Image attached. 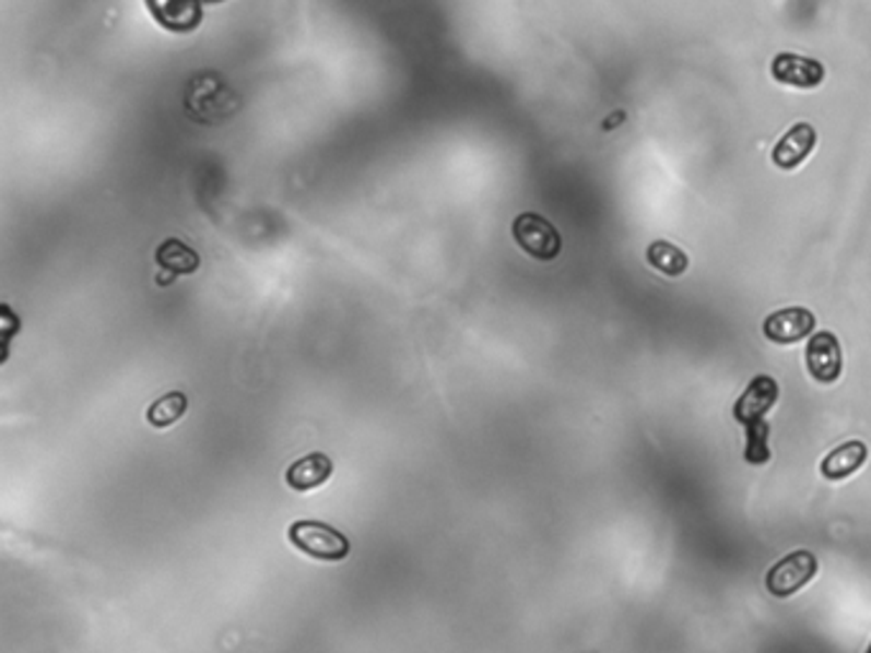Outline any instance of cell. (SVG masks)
I'll return each mask as SVG.
<instances>
[{"label": "cell", "instance_id": "1", "mask_svg": "<svg viewBox=\"0 0 871 653\" xmlns=\"http://www.w3.org/2000/svg\"><path fill=\"white\" fill-rule=\"evenodd\" d=\"M290 542L297 551L320 561H343L351 554L348 536L325 521H294Z\"/></svg>", "mask_w": 871, "mask_h": 653}, {"label": "cell", "instance_id": "2", "mask_svg": "<svg viewBox=\"0 0 871 653\" xmlns=\"http://www.w3.org/2000/svg\"><path fill=\"white\" fill-rule=\"evenodd\" d=\"M514 240L517 246L525 250L527 256L537 258V261H555L563 250V240H560L557 227L544 219L537 212H521V215L514 219Z\"/></svg>", "mask_w": 871, "mask_h": 653}, {"label": "cell", "instance_id": "3", "mask_svg": "<svg viewBox=\"0 0 871 653\" xmlns=\"http://www.w3.org/2000/svg\"><path fill=\"white\" fill-rule=\"evenodd\" d=\"M817 572V559L813 551L798 549L787 554L785 559H779L775 567L767 572V592L775 597H792L795 592H800L805 584L813 580Z\"/></svg>", "mask_w": 871, "mask_h": 653}, {"label": "cell", "instance_id": "4", "mask_svg": "<svg viewBox=\"0 0 871 653\" xmlns=\"http://www.w3.org/2000/svg\"><path fill=\"white\" fill-rule=\"evenodd\" d=\"M805 363L810 376L817 383H836L840 378V370H844V355H840L838 337L833 332H817V335L810 337Z\"/></svg>", "mask_w": 871, "mask_h": 653}, {"label": "cell", "instance_id": "5", "mask_svg": "<svg viewBox=\"0 0 871 653\" xmlns=\"http://www.w3.org/2000/svg\"><path fill=\"white\" fill-rule=\"evenodd\" d=\"M764 337L772 340L777 345H792L805 340L810 332L815 330V314L802 307L779 309L775 314H769L762 324Z\"/></svg>", "mask_w": 871, "mask_h": 653}, {"label": "cell", "instance_id": "6", "mask_svg": "<svg viewBox=\"0 0 871 653\" xmlns=\"http://www.w3.org/2000/svg\"><path fill=\"white\" fill-rule=\"evenodd\" d=\"M777 399H779V383L775 378L756 376L754 381L746 385V391L741 393L737 406H733V419L744 424V427L754 422H762L764 416L769 414V408L777 404Z\"/></svg>", "mask_w": 871, "mask_h": 653}, {"label": "cell", "instance_id": "7", "mask_svg": "<svg viewBox=\"0 0 871 653\" xmlns=\"http://www.w3.org/2000/svg\"><path fill=\"white\" fill-rule=\"evenodd\" d=\"M146 9L156 24L172 34L195 32L204 16V5L197 0H146Z\"/></svg>", "mask_w": 871, "mask_h": 653}, {"label": "cell", "instance_id": "8", "mask_svg": "<svg viewBox=\"0 0 871 653\" xmlns=\"http://www.w3.org/2000/svg\"><path fill=\"white\" fill-rule=\"evenodd\" d=\"M772 78L779 85H790L800 90H813L825 80V67L817 59L800 55H777L772 62Z\"/></svg>", "mask_w": 871, "mask_h": 653}, {"label": "cell", "instance_id": "9", "mask_svg": "<svg viewBox=\"0 0 871 653\" xmlns=\"http://www.w3.org/2000/svg\"><path fill=\"white\" fill-rule=\"evenodd\" d=\"M817 143V133L810 123H795L790 131H787L782 139L777 141L775 151H772V162H775L779 169H798V166L805 162V158L813 154Z\"/></svg>", "mask_w": 871, "mask_h": 653}, {"label": "cell", "instance_id": "10", "mask_svg": "<svg viewBox=\"0 0 871 653\" xmlns=\"http://www.w3.org/2000/svg\"><path fill=\"white\" fill-rule=\"evenodd\" d=\"M156 263L162 265V273L156 276V284L169 286L177 276H189V273L200 269V256H197L189 246H185L181 240L169 238L156 248Z\"/></svg>", "mask_w": 871, "mask_h": 653}, {"label": "cell", "instance_id": "11", "mask_svg": "<svg viewBox=\"0 0 871 653\" xmlns=\"http://www.w3.org/2000/svg\"><path fill=\"white\" fill-rule=\"evenodd\" d=\"M332 473H336V467H332V460L328 458V454L313 452V454H307V458L292 462V465L286 467L284 480L292 490L309 492V490L320 488V485L328 483Z\"/></svg>", "mask_w": 871, "mask_h": 653}, {"label": "cell", "instance_id": "12", "mask_svg": "<svg viewBox=\"0 0 871 653\" xmlns=\"http://www.w3.org/2000/svg\"><path fill=\"white\" fill-rule=\"evenodd\" d=\"M869 458L867 444L854 439V442H846L833 450L828 458H823L821 462V475L825 480H846L854 473H859L863 467V462Z\"/></svg>", "mask_w": 871, "mask_h": 653}, {"label": "cell", "instance_id": "13", "mask_svg": "<svg viewBox=\"0 0 871 653\" xmlns=\"http://www.w3.org/2000/svg\"><path fill=\"white\" fill-rule=\"evenodd\" d=\"M647 261H649V265H655L657 271L664 273V276H683V273L687 271V265H691V261H687V256L683 253V250H680L678 246H672V242H668V240L651 242V246L647 248Z\"/></svg>", "mask_w": 871, "mask_h": 653}, {"label": "cell", "instance_id": "14", "mask_svg": "<svg viewBox=\"0 0 871 653\" xmlns=\"http://www.w3.org/2000/svg\"><path fill=\"white\" fill-rule=\"evenodd\" d=\"M187 406H189V401H187L185 393L172 391V393H166V396L156 399L154 404L149 406L146 422L154 429H166V427H172L174 422H179L181 416L187 414Z\"/></svg>", "mask_w": 871, "mask_h": 653}, {"label": "cell", "instance_id": "15", "mask_svg": "<svg viewBox=\"0 0 871 653\" xmlns=\"http://www.w3.org/2000/svg\"><path fill=\"white\" fill-rule=\"evenodd\" d=\"M744 460L749 465H767L772 460L769 450V424L767 422H754L746 427V450Z\"/></svg>", "mask_w": 871, "mask_h": 653}, {"label": "cell", "instance_id": "16", "mask_svg": "<svg viewBox=\"0 0 871 653\" xmlns=\"http://www.w3.org/2000/svg\"><path fill=\"white\" fill-rule=\"evenodd\" d=\"M210 80H212V74H208V90H212V93H215L217 103H208V112H204L202 123H215V120H221V118L228 116V110H225V105H223L225 95H228V87L223 85V80H217V78H215V82H210ZM197 100H204V95L197 97V95L187 93V97H185L187 112L197 110V105H204V103H197ZM208 100H212V95H208Z\"/></svg>", "mask_w": 871, "mask_h": 653}, {"label": "cell", "instance_id": "17", "mask_svg": "<svg viewBox=\"0 0 871 653\" xmlns=\"http://www.w3.org/2000/svg\"><path fill=\"white\" fill-rule=\"evenodd\" d=\"M200 5H215V3H225V0H197Z\"/></svg>", "mask_w": 871, "mask_h": 653}, {"label": "cell", "instance_id": "18", "mask_svg": "<svg viewBox=\"0 0 871 653\" xmlns=\"http://www.w3.org/2000/svg\"><path fill=\"white\" fill-rule=\"evenodd\" d=\"M863 653H871V643H869V649H867V651H863Z\"/></svg>", "mask_w": 871, "mask_h": 653}]
</instances>
